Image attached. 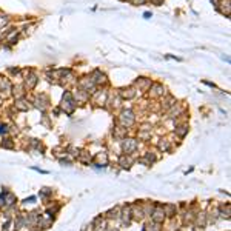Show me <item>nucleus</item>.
<instances>
[{
	"instance_id": "obj_1",
	"label": "nucleus",
	"mask_w": 231,
	"mask_h": 231,
	"mask_svg": "<svg viewBox=\"0 0 231 231\" xmlns=\"http://www.w3.org/2000/svg\"><path fill=\"white\" fill-rule=\"evenodd\" d=\"M62 108L65 109V113H68V114H71L72 111L76 109V100H74V97H72L71 92H65L63 94V99H62Z\"/></svg>"
},
{
	"instance_id": "obj_2",
	"label": "nucleus",
	"mask_w": 231,
	"mask_h": 231,
	"mask_svg": "<svg viewBox=\"0 0 231 231\" xmlns=\"http://www.w3.org/2000/svg\"><path fill=\"white\" fill-rule=\"evenodd\" d=\"M39 83V77L34 71H28V74L25 76V85L23 88L25 89H34L36 85Z\"/></svg>"
},
{
	"instance_id": "obj_3",
	"label": "nucleus",
	"mask_w": 231,
	"mask_h": 231,
	"mask_svg": "<svg viewBox=\"0 0 231 231\" xmlns=\"http://www.w3.org/2000/svg\"><path fill=\"white\" fill-rule=\"evenodd\" d=\"M134 120H136V117H134V113L131 109H123L122 111V114H120V123L123 125V126H131V125L134 123Z\"/></svg>"
},
{
	"instance_id": "obj_4",
	"label": "nucleus",
	"mask_w": 231,
	"mask_h": 231,
	"mask_svg": "<svg viewBox=\"0 0 231 231\" xmlns=\"http://www.w3.org/2000/svg\"><path fill=\"white\" fill-rule=\"evenodd\" d=\"M79 88L83 89V91H87V92H89V91H94L96 85H94L92 79L88 76V77H83V79H80V80H79Z\"/></svg>"
},
{
	"instance_id": "obj_5",
	"label": "nucleus",
	"mask_w": 231,
	"mask_h": 231,
	"mask_svg": "<svg viewBox=\"0 0 231 231\" xmlns=\"http://www.w3.org/2000/svg\"><path fill=\"white\" fill-rule=\"evenodd\" d=\"M34 103H36V107L39 109H46V108L50 107V99H48V96L46 94H40V96H37L36 99H34Z\"/></svg>"
},
{
	"instance_id": "obj_6",
	"label": "nucleus",
	"mask_w": 231,
	"mask_h": 231,
	"mask_svg": "<svg viewBox=\"0 0 231 231\" xmlns=\"http://www.w3.org/2000/svg\"><path fill=\"white\" fill-rule=\"evenodd\" d=\"M89 77L92 79L94 85H102V83H107V76L100 71V70H96V71H92V74H91Z\"/></svg>"
},
{
	"instance_id": "obj_7",
	"label": "nucleus",
	"mask_w": 231,
	"mask_h": 231,
	"mask_svg": "<svg viewBox=\"0 0 231 231\" xmlns=\"http://www.w3.org/2000/svg\"><path fill=\"white\" fill-rule=\"evenodd\" d=\"M150 92L153 97H160V96H165V87L160 85V83H151L150 87Z\"/></svg>"
},
{
	"instance_id": "obj_8",
	"label": "nucleus",
	"mask_w": 231,
	"mask_h": 231,
	"mask_svg": "<svg viewBox=\"0 0 231 231\" xmlns=\"http://www.w3.org/2000/svg\"><path fill=\"white\" fill-rule=\"evenodd\" d=\"M136 148H137V142L134 140V139H125L123 142V151L126 154H131V153H134L136 151Z\"/></svg>"
},
{
	"instance_id": "obj_9",
	"label": "nucleus",
	"mask_w": 231,
	"mask_h": 231,
	"mask_svg": "<svg viewBox=\"0 0 231 231\" xmlns=\"http://www.w3.org/2000/svg\"><path fill=\"white\" fill-rule=\"evenodd\" d=\"M119 96L122 97V99H133L134 96H136V88L134 87H128V88H122L120 89V92H119Z\"/></svg>"
},
{
	"instance_id": "obj_10",
	"label": "nucleus",
	"mask_w": 231,
	"mask_h": 231,
	"mask_svg": "<svg viewBox=\"0 0 231 231\" xmlns=\"http://www.w3.org/2000/svg\"><path fill=\"white\" fill-rule=\"evenodd\" d=\"M151 83H153V82H151L150 79H146V77H139V79L136 80V85H137L140 89H143V91L150 88V87H151Z\"/></svg>"
},
{
	"instance_id": "obj_11",
	"label": "nucleus",
	"mask_w": 231,
	"mask_h": 231,
	"mask_svg": "<svg viewBox=\"0 0 231 231\" xmlns=\"http://www.w3.org/2000/svg\"><path fill=\"white\" fill-rule=\"evenodd\" d=\"M108 97V92L105 89H100V91H96L94 92V99H99V103H105Z\"/></svg>"
},
{
	"instance_id": "obj_12",
	"label": "nucleus",
	"mask_w": 231,
	"mask_h": 231,
	"mask_svg": "<svg viewBox=\"0 0 231 231\" xmlns=\"http://www.w3.org/2000/svg\"><path fill=\"white\" fill-rule=\"evenodd\" d=\"M16 108L20 109V111H28V109H29V105H28V102H26L23 97H20V99L16 100Z\"/></svg>"
},
{
	"instance_id": "obj_13",
	"label": "nucleus",
	"mask_w": 231,
	"mask_h": 231,
	"mask_svg": "<svg viewBox=\"0 0 231 231\" xmlns=\"http://www.w3.org/2000/svg\"><path fill=\"white\" fill-rule=\"evenodd\" d=\"M176 103V99L174 97H171V96H166V99L162 102V107L165 108V109H170V108L173 107Z\"/></svg>"
},
{
	"instance_id": "obj_14",
	"label": "nucleus",
	"mask_w": 231,
	"mask_h": 231,
	"mask_svg": "<svg viewBox=\"0 0 231 231\" xmlns=\"http://www.w3.org/2000/svg\"><path fill=\"white\" fill-rule=\"evenodd\" d=\"M17 39H18V31L17 29H13L11 33L6 34V42H9V43H16Z\"/></svg>"
},
{
	"instance_id": "obj_15",
	"label": "nucleus",
	"mask_w": 231,
	"mask_h": 231,
	"mask_svg": "<svg viewBox=\"0 0 231 231\" xmlns=\"http://www.w3.org/2000/svg\"><path fill=\"white\" fill-rule=\"evenodd\" d=\"M76 97H77L79 100L85 102V100H88V99H89V92L83 91V89H77V92H76Z\"/></svg>"
},
{
	"instance_id": "obj_16",
	"label": "nucleus",
	"mask_w": 231,
	"mask_h": 231,
	"mask_svg": "<svg viewBox=\"0 0 231 231\" xmlns=\"http://www.w3.org/2000/svg\"><path fill=\"white\" fill-rule=\"evenodd\" d=\"M163 211H162V210H156V213L153 214V219H154V220H156V222H162V220H163V219H165V216H163Z\"/></svg>"
},
{
	"instance_id": "obj_17",
	"label": "nucleus",
	"mask_w": 231,
	"mask_h": 231,
	"mask_svg": "<svg viewBox=\"0 0 231 231\" xmlns=\"http://www.w3.org/2000/svg\"><path fill=\"white\" fill-rule=\"evenodd\" d=\"M0 88L2 91H11V85L6 79H0Z\"/></svg>"
},
{
	"instance_id": "obj_18",
	"label": "nucleus",
	"mask_w": 231,
	"mask_h": 231,
	"mask_svg": "<svg viewBox=\"0 0 231 231\" xmlns=\"http://www.w3.org/2000/svg\"><path fill=\"white\" fill-rule=\"evenodd\" d=\"M22 89H25L23 87H17V88H14V96L17 97V99H20L22 96H23V91Z\"/></svg>"
},
{
	"instance_id": "obj_19",
	"label": "nucleus",
	"mask_w": 231,
	"mask_h": 231,
	"mask_svg": "<svg viewBox=\"0 0 231 231\" xmlns=\"http://www.w3.org/2000/svg\"><path fill=\"white\" fill-rule=\"evenodd\" d=\"M120 163H122V166H123V168H129L131 160L128 159V157H122V159H120Z\"/></svg>"
},
{
	"instance_id": "obj_20",
	"label": "nucleus",
	"mask_w": 231,
	"mask_h": 231,
	"mask_svg": "<svg viewBox=\"0 0 231 231\" xmlns=\"http://www.w3.org/2000/svg\"><path fill=\"white\" fill-rule=\"evenodd\" d=\"M5 25H8V17L6 16H0V29H3Z\"/></svg>"
},
{
	"instance_id": "obj_21",
	"label": "nucleus",
	"mask_w": 231,
	"mask_h": 231,
	"mask_svg": "<svg viewBox=\"0 0 231 231\" xmlns=\"http://www.w3.org/2000/svg\"><path fill=\"white\" fill-rule=\"evenodd\" d=\"M188 131V128L186 126H180V129H177V134L179 136H185V133Z\"/></svg>"
},
{
	"instance_id": "obj_22",
	"label": "nucleus",
	"mask_w": 231,
	"mask_h": 231,
	"mask_svg": "<svg viewBox=\"0 0 231 231\" xmlns=\"http://www.w3.org/2000/svg\"><path fill=\"white\" fill-rule=\"evenodd\" d=\"M160 150H168V142H166V140H165V142H163V139H162V142H160Z\"/></svg>"
},
{
	"instance_id": "obj_23",
	"label": "nucleus",
	"mask_w": 231,
	"mask_h": 231,
	"mask_svg": "<svg viewBox=\"0 0 231 231\" xmlns=\"http://www.w3.org/2000/svg\"><path fill=\"white\" fill-rule=\"evenodd\" d=\"M150 2H151V3H154V5H157V6L163 3V0H150Z\"/></svg>"
},
{
	"instance_id": "obj_24",
	"label": "nucleus",
	"mask_w": 231,
	"mask_h": 231,
	"mask_svg": "<svg viewBox=\"0 0 231 231\" xmlns=\"http://www.w3.org/2000/svg\"><path fill=\"white\" fill-rule=\"evenodd\" d=\"M211 2H213V5L216 6V8H217V6H219V3H220L219 0H211Z\"/></svg>"
},
{
	"instance_id": "obj_25",
	"label": "nucleus",
	"mask_w": 231,
	"mask_h": 231,
	"mask_svg": "<svg viewBox=\"0 0 231 231\" xmlns=\"http://www.w3.org/2000/svg\"><path fill=\"white\" fill-rule=\"evenodd\" d=\"M143 16H145V18H150V17H151V13H145Z\"/></svg>"
}]
</instances>
